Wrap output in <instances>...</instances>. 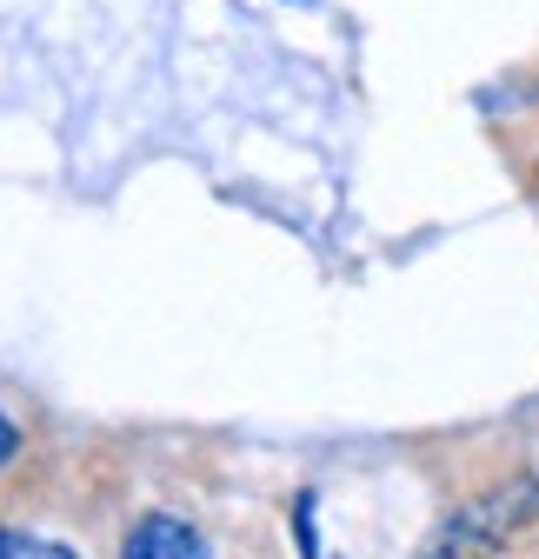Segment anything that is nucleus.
Listing matches in <instances>:
<instances>
[{
    "instance_id": "f257e3e1",
    "label": "nucleus",
    "mask_w": 539,
    "mask_h": 559,
    "mask_svg": "<svg viewBox=\"0 0 539 559\" xmlns=\"http://www.w3.org/2000/svg\"><path fill=\"white\" fill-rule=\"evenodd\" d=\"M532 513H539V486L519 479V486H506V493H493V500H480V507H466L420 559H480L500 533H513V526L532 520Z\"/></svg>"
},
{
    "instance_id": "f03ea898",
    "label": "nucleus",
    "mask_w": 539,
    "mask_h": 559,
    "mask_svg": "<svg viewBox=\"0 0 539 559\" xmlns=\"http://www.w3.org/2000/svg\"><path fill=\"white\" fill-rule=\"evenodd\" d=\"M120 559H200V533L187 520H173V513H147L127 533Z\"/></svg>"
},
{
    "instance_id": "7ed1b4c3",
    "label": "nucleus",
    "mask_w": 539,
    "mask_h": 559,
    "mask_svg": "<svg viewBox=\"0 0 539 559\" xmlns=\"http://www.w3.org/2000/svg\"><path fill=\"white\" fill-rule=\"evenodd\" d=\"M0 559H74V552L53 546V539H27V533H8V526H0Z\"/></svg>"
},
{
    "instance_id": "20e7f679",
    "label": "nucleus",
    "mask_w": 539,
    "mask_h": 559,
    "mask_svg": "<svg viewBox=\"0 0 539 559\" xmlns=\"http://www.w3.org/2000/svg\"><path fill=\"white\" fill-rule=\"evenodd\" d=\"M14 460V427H8V413H0V466Z\"/></svg>"
}]
</instances>
